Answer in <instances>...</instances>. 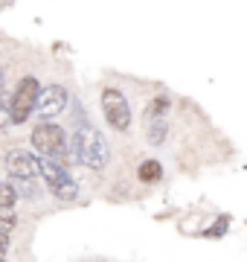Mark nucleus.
<instances>
[{
    "instance_id": "f257e3e1",
    "label": "nucleus",
    "mask_w": 247,
    "mask_h": 262,
    "mask_svg": "<svg viewBox=\"0 0 247 262\" xmlns=\"http://www.w3.org/2000/svg\"><path fill=\"white\" fill-rule=\"evenodd\" d=\"M70 151H73L76 163L93 169V172H99V169H105L111 163V149L105 143L102 131L96 128V125H90L87 120L79 122L76 131L70 134Z\"/></svg>"
},
{
    "instance_id": "f03ea898",
    "label": "nucleus",
    "mask_w": 247,
    "mask_h": 262,
    "mask_svg": "<svg viewBox=\"0 0 247 262\" xmlns=\"http://www.w3.org/2000/svg\"><path fill=\"white\" fill-rule=\"evenodd\" d=\"M29 143H32V149L38 151V155H47V158H56L58 163H64V166H70V163H76V158H73V151H70V137L64 134V128L58 125V122H44L41 120L35 128H32V134H29Z\"/></svg>"
},
{
    "instance_id": "7ed1b4c3",
    "label": "nucleus",
    "mask_w": 247,
    "mask_h": 262,
    "mask_svg": "<svg viewBox=\"0 0 247 262\" xmlns=\"http://www.w3.org/2000/svg\"><path fill=\"white\" fill-rule=\"evenodd\" d=\"M41 181L47 184V189L58 201H76L79 198V184L73 181L70 169L64 163H58L56 158L41 155Z\"/></svg>"
},
{
    "instance_id": "20e7f679",
    "label": "nucleus",
    "mask_w": 247,
    "mask_h": 262,
    "mask_svg": "<svg viewBox=\"0 0 247 262\" xmlns=\"http://www.w3.org/2000/svg\"><path fill=\"white\" fill-rule=\"evenodd\" d=\"M38 94H41V82L35 76H23L18 82V88L12 91V125H20V122H27L35 114Z\"/></svg>"
},
{
    "instance_id": "39448f33",
    "label": "nucleus",
    "mask_w": 247,
    "mask_h": 262,
    "mask_svg": "<svg viewBox=\"0 0 247 262\" xmlns=\"http://www.w3.org/2000/svg\"><path fill=\"white\" fill-rule=\"evenodd\" d=\"M102 114H105V122L114 131H119V134H125V131L131 128V105H128L122 91L105 88L102 91Z\"/></svg>"
},
{
    "instance_id": "423d86ee",
    "label": "nucleus",
    "mask_w": 247,
    "mask_h": 262,
    "mask_svg": "<svg viewBox=\"0 0 247 262\" xmlns=\"http://www.w3.org/2000/svg\"><path fill=\"white\" fill-rule=\"evenodd\" d=\"M67 102H70V94H67L64 84H47V88H41L38 94V105H35V117L44 122L56 120L58 114H64Z\"/></svg>"
},
{
    "instance_id": "0eeeda50",
    "label": "nucleus",
    "mask_w": 247,
    "mask_h": 262,
    "mask_svg": "<svg viewBox=\"0 0 247 262\" xmlns=\"http://www.w3.org/2000/svg\"><path fill=\"white\" fill-rule=\"evenodd\" d=\"M3 166L12 178H41V158L27 149H9L3 155Z\"/></svg>"
},
{
    "instance_id": "6e6552de",
    "label": "nucleus",
    "mask_w": 247,
    "mask_h": 262,
    "mask_svg": "<svg viewBox=\"0 0 247 262\" xmlns=\"http://www.w3.org/2000/svg\"><path fill=\"white\" fill-rule=\"evenodd\" d=\"M143 122H145V140L152 143V146H163L166 134H169L166 117H143Z\"/></svg>"
},
{
    "instance_id": "1a4fd4ad",
    "label": "nucleus",
    "mask_w": 247,
    "mask_h": 262,
    "mask_svg": "<svg viewBox=\"0 0 247 262\" xmlns=\"http://www.w3.org/2000/svg\"><path fill=\"white\" fill-rule=\"evenodd\" d=\"M137 178L143 181V184H160L163 181V166L160 160H143L140 163V169H137Z\"/></svg>"
},
{
    "instance_id": "9d476101",
    "label": "nucleus",
    "mask_w": 247,
    "mask_h": 262,
    "mask_svg": "<svg viewBox=\"0 0 247 262\" xmlns=\"http://www.w3.org/2000/svg\"><path fill=\"white\" fill-rule=\"evenodd\" d=\"M12 187L18 189V195H23V198H38L41 195V187H38L35 178H15Z\"/></svg>"
},
{
    "instance_id": "9b49d317",
    "label": "nucleus",
    "mask_w": 247,
    "mask_h": 262,
    "mask_svg": "<svg viewBox=\"0 0 247 262\" xmlns=\"http://www.w3.org/2000/svg\"><path fill=\"white\" fill-rule=\"evenodd\" d=\"M15 225H18L15 207H0V233H12Z\"/></svg>"
},
{
    "instance_id": "f8f14e48",
    "label": "nucleus",
    "mask_w": 247,
    "mask_h": 262,
    "mask_svg": "<svg viewBox=\"0 0 247 262\" xmlns=\"http://www.w3.org/2000/svg\"><path fill=\"white\" fill-rule=\"evenodd\" d=\"M166 111H169V96H157V99L145 105L143 117H166Z\"/></svg>"
},
{
    "instance_id": "ddd939ff",
    "label": "nucleus",
    "mask_w": 247,
    "mask_h": 262,
    "mask_svg": "<svg viewBox=\"0 0 247 262\" xmlns=\"http://www.w3.org/2000/svg\"><path fill=\"white\" fill-rule=\"evenodd\" d=\"M12 125V96H6V91H0V131Z\"/></svg>"
},
{
    "instance_id": "4468645a",
    "label": "nucleus",
    "mask_w": 247,
    "mask_h": 262,
    "mask_svg": "<svg viewBox=\"0 0 247 262\" xmlns=\"http://www.w3.org/2000/svg\"><path fill=\"white\" fill-rule=\"evenodd\" d=\"M18 189L12 187V184H3L0 181V207H15L18 204Z\"/></svg>"
},
{
    "instance_id": "2eb2a0df",
    "label": "nucleus",
    "mask_w": 247,
    "mask_h": 262,
    "mask_svg": "<svg viewBox=\"0 0 247 262\" xmlns=\"http://www.w3.org/2000/svg\"><path fill=\"white\" fill-rule=\"evenodd\" d=\"M227 225H230V219L224 215V219H218L209 230H204V236H224V233H227Z\"/></svg>"
},
{
    "instance_id": "dca6fc26",
    "label": "nucleus",
    "mask_w": 247,
    "mask_h": 262,
    "mask_svg": "<svg viewBox=\"0 0 247 262\" xmlns=\"http://www.w3.org/2000/svg\"><path fill=\"white\" fill-rule=\"evenodd\" d=\"M9 251V233H0V256H6Z\"/></svg>"
},
{
    "instance_id": "f3484780",
    "label": "nucleus",
    "mask_w": 247,
    "mask_h": 262,
    "mask_svg": "<svg viewBox=\"0 0 247 262\" xmlns=\"http://www.w3.org/2000/svg\"><path fill=\"white\" fill-rule=\"evenodd\" d=\"M0 91H3V64H0Z\"/></svg>"
},
{
    "instance_id": "a211bd4d",
    "label": "nucleus",
    "mask_w": 247,
    "mask_h": 262,
    "mask_svg": "<svg viewBox=\"0 0 247 262\" xmlns=\"http://www.w3.org/2000/svg\"><path fill=\"white\" fill-rule=\"evenodd\" d=\"M0 262H6V256H0Z\"/></svg>"
}]
</instances>
